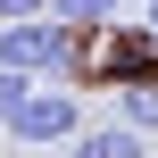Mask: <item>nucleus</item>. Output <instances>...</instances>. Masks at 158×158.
<instances>
[{
    "instance_id": "nucleus-1",
    "label": "nucleus",
    "mask_w": 158,
    "mask_h": 158,
    "mask_svg": "<svg viewBox=\"0 0 158 158\" xmlns=\"http://www.w3.org/2000/svg\"><path fill=\"white\" fill-rule=\"evenodd\" d=\"M75 133H83V108H75V92H50V75H33L17 92V108L0 117V142H33V150L75 142Z\"/></svg>"
},
{
    "instance_id": "nucleus-2",
    "label": "nucleus",
    "mask_w": 158,
    "mask_h": 158,
    "mask_svg": "<svg viewBox=\"0 0 158 158\" xmlns=\"http://www.w3.org/2000/svg\"><path fill=\"white\" fill-rule=\"evenodd\" d=\"M67 50H75V25H58L50 8H33V17H0V67H17V75H58Z\"/></svg>"
},
{
    "instance_id": "nucleus-3",
    "label": "nucleus",
    "mask_w": 158,
    "mask_h": 158,
    "mask_svg": "<svg viewBox=\"0 0 158 158\" xmlns=\"http://www.w3.org/2000/svg\"><path fill=\"white\" fill-rule=\"evenodd\" d=\"M117 117H125L133 133H158V75H142V83L117 92Z\"/></svg>"
},
{
    "instance_id": "nucleus-4",
    "label": "nucleus",
    "mask_w": 158,
    "mask_h": 158,
    "mask_svg": "<svg viewBox=\"0 0 158 158\" xmlns=\"http://www.w3.org/2000/svg\"><path fill=\"white\" fill-rule=\"evenodd\" d=\"M83 158H142V133L133 125H100V133H75Z\"/></svg>"
},
{
    "instance_id": "nucleus-5",
    "label": "nucleus",
    "mask_w": 158,
    "mask_h": 158,
    "mask_svg": "<svg viewBox=\"0 0 158 158\" xmlns=\"http://www.w3.org/2000/svg\"><path fill=\"white\" fill-rule=\"evenodd\" d=\"M42 8H50L58 25H108V17L125 8V0H42Z\"/></svg>"
},
{
    "instance_id": "nucleus-6",
    "label": "nucleus",
    "mask_w": 158,
    "mask_h": 158,
    "mask_svg": "<svg viewBox=\"0 0 158 158\" xmlns=\"http://www.w3.org/2000/svg\"><path fill=\"white\" fill-rule=\"evenodd\" d=\"M25 83H33V75H17V67H0V117L17 108V92H25Z\"/></svg>"
},
{
    "instance_id": "nucleus-7",
    "label": "nucleus",
    "mask_w": 158,
    "mask_h": 158,
    "mask_svg": "<svg viewBox=\"0 0 158 158\" xmlns=\"http://www.w3.org/2000/svg\"><path fill=\"white\" fill-rule=\"evenodd\" d=\"M33 8H42V0H0V17H33Z\"/></svg>"
},
{
    "instance_id": "nucleus-8",
    "label": "nucleus",
    "mask_w": 158,
    "mask_h": 158,
    "mask_svg": "<svg viewBox=\"0 0 158 158\" xmlns=\"http://www.w3.org/2000/svg\"><path fill=\"white\" fill-rule=\"evenodd\" d=\"M150 33H158V0H150Z\"/></svg>"
}]
</instances>
